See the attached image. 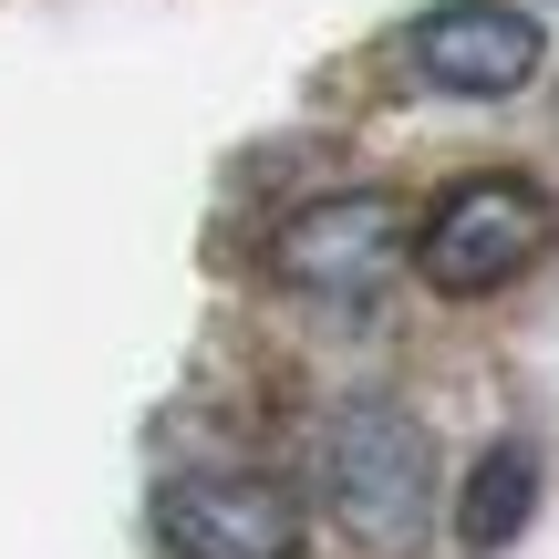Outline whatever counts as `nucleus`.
I'll return each instance as SVG.
<instances>
[{
  "label": "nucleus",
  "instance_id": "3",
  "mask_svg": "<svg viewBox=\"0 0 559 559\" xmlns=\"http://www.w3.org/2000/svg\"><path fill=\"white\" fill-rule=\"evenodd\" d=\"M270 270L290 280L300 300H373L383 280L404 270V198H383V187L311 198V207L270 239Z\"/></svg>",
  "mask_w": 559,
  "mask_h": 559
},
{
  "label": "nucleus",
  "instance_id": "1",
  "mask_svg": "<svg viewBox=\"0 0 559 559\" xmlns=\"http://www.w3.org/2000/svg\"><path fill=\"white\" fill-rule=\"evenodd\" d=\"M321 498L362 549H415L436 519V445L404 404L362 394L321 425Z\"/></svg>",
  "mask_w": 559,
  "mask_h": 559
},
{
  "label": "nucleus",
  "instance_id": "2",
  "mask_svg": "<svg viewBox=\"0 0 559 559\" xmlns=\"http://www.w3.org/2000/svg\"><path fill=\"white\" fill-rule=\"evenodd\" d=\"M549 249H559V198L539 177H466V187H445V198L425 207V228H415V270H425V290H445V300L508 290V280H528Z\"/></svg>",
  "mask_w": 559,
  "mask_h": 559
},
{
  "label": "nucleus",
  "instance_id": "5",
  "mask_svg": "<svg viewBox=\"0 0 559 559\" xmlns=\"http://www.w3.org/2000/svg\"><path fill=\"white\" fill-rule=\"evenodd\" d=\"M145 528L166 559H300V508L270 477H166Z\"/></svg>",
  "mask_w": 559,
  "mask_h": 559
},
{
  "label": "nucleus",
  "instance_id": "6",
  "mask_svg": "<svg viewBox=\"0 0 559 559\" xmlns=\"http://www.w3.org/2000/svg\"><path fill=\"white\" fill-rule=\"evenodd\" d=\"M528 508H539V456L508 436V445H487L477 477H466V498H456V539H466V549H508V539L528 528Z\"/></svg>",
  "mask_w": 559,
  "mask_h": 559
},
{
  "label": "nucleus",
  "instance_id": "4",
  "mask_svg": "<svg viewBox=\"0 0 559 559\" xmlns=\"http://www.w3.org/2000/svg\"><path fill=\"white\" fill-rule=\"evenodd\" d=\"M404 52H415V73L436 83V94L498 104V94H519V83H539L549 32L519 11V0H436V11L404 32Z\"/></svg>",
  "mask_w": 559,
  "mask_h": 559
}]
</instances>
